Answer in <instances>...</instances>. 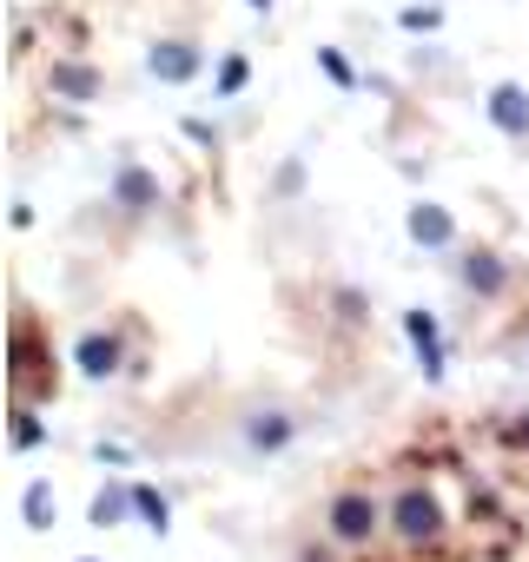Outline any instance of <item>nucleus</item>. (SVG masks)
Instances as JSON below:
<instances>
[{"instance_id": "obj_15", "label": "nucleus", "mask_w": 529, "mask_h": 562, "mask_svg": "<svg viewBox=\"0 0 529 562\" xmlns=\"http://www.w3.org/2000/svg\"><path fill=\"white\" fill-rule=\"evenodd\" d=\"M133 509L146 516V529H166V503H159V490H153V483H139V490H133Z\"/></svg>"}, {"instance_id": "obj_3", "label": "nucleus", "mask_w": 529, "mask_h": 562, "mask_svg": "<svg viewBox=\"0 0 529 562\" xmlns=\"http://www.w3.org/2000/svg\"><path fill=\"white\" fill-rule=\"evenodd\" d=\"M74 364L87 378H113L120 371V331H80L74 338Z\"/></svg>"}, {"instance_id": "obj_18", "label": "nucleus", "mask_w": 529, "mask_h": 562, "mask_svg": "<svg viewBox=\"0 0 529 562\" xmlns=\"http://www.w3.org/2000/svg\"><path fill=\"white\" fill-rule=\"evenodd\" d=\"M41 443V424H34V411H14V450H34Z\"/></svg>"}, {"instance_id": "obj_6", "label": "nucleus", "mask_w": 529, "mask_h": 562, "mask_svg": "<svg viewBox=\"0 0 529 562\" xmlns=\"http://www.w3.org/2000/svg\"><path fill=\"white\" fill-rule=\"evenodd\" d=\"M146 67H153V74H159V80H172V87H185V80H192V74H199V54H192V47H185V41H159V47H153V60H146Z\"/></svg>"}, {"instance_id": "obj_5", "label": "nucleus", "mask_w": 529, "mask_h": 562, "mask_svg": "<svg viewBox=\"0 0 529 562\" xmlns=\"http://www.w3.org/2000/svg\"><path fill=\"white\" fill-rule=\"evenodd\" d=\"M489 120H496L509 139H522V133H529V93H522V87H509V80H503V87H489Z\"/></svg>"}, {"instance_id": "obj_10", "label": "nucleus", "mask_w": 529, "mask_h": 562, "mask_svg": "<svg viewBox=\"0 0 529 562\" xmlns=\"http://www.w3.org/2000/svg\"><path fill=\"white\" fill-rule=\"evenodd\" d=\"M21 516H27V529H54V483H47V476H34V483H27Z\"/></svg>"}, {"instance_id": "obj_14", "label": "nucleus", "mask_w": 529, "mask_h": 562, "mask_svg": "<svg viewBox=\"0 0 529 562\" xmlns=\"http://www.w3.org/2000/svg\"><path fill=\"white\" fill-rule=\"evenodd\" d=\"M14 371L27 378V391H41V338H34V325L14 331Z\"/></svg>"}, {"instance_id": "obj_8", "label": "nucleus", "mask_w": 529, "mask_h": 562, "mask_svg": "<svg viewBox=\"0 0 529 562\" xmlns=\"http://www.w3.org/2000/svg\"><path fill=\"white\" fill-rule=\"evenodd\" d=\"M113 192H120L133 212H153V205H159V186H153V172H146V166H120Z\"/></svg>"}, {"instance_id": "obj_19", "label": "nucleus", "mask_w": 529, "mask_h": 562, "mask_svg": "<svg viewBox=\"0 0 529 562\" xmlns=\"http://www.w3.org/2000/svg\"><path fill=\"white\" fill-rule=\"evenodd\" d=\"M437 21H443V14H437V8H404V27H410V34H430V27H437Z\"/></svg>"}, {"instance_id": "obj_13", "label": "nucleus", "mask_w": 529, "mask_h": 562, "mask_svg": "<svg viewBox=\"0 0 529 562\" xmlns=\"http://www.w3.org/2000/svg\"><path fill=\"white\" fill-rule=\"evenodd\" d=\"M258 450H279V443H292V417L285 411H264V417H251V430H245Z\"/></svg>"}, {"instance_id": "obj_7", "label": "nucleus", "mask_w": 529, "mask_h": 562, "mask_svg": "<svg viewBox=\"0 0 529 562\" xmlns=\"http://www.w3.org/2000/svg\"><path fill=\"white\" fill-rule=\"evenodd\" d=\"M404 338L417 345V358H424V371H430V378H443V338H437V325H430V312H404Z\"/></svg>"}, {"instance_id": "obj_9", "label": "nucleus", "mask_w": 529, "mask_h": 562, "mask_svg": "<svg viewBox=\"0 0 529 562\" xmlns=\"http://www.w3.org/2000/svg\"><path fill=\"white\" fill-rule=\"evenodd\" d=\"M54 87H60L67 100H93V93H100V74H93L87 60H67V67H54Z\"/></svg>"}, {"instance_id": "obj_2", "label": "nucleus", "mask_w": 529, "mask_h": 562, "mask_svg": "<svg viewBox=\"0 0 529 562\" xmlns=\"http://www.w3.org/2000/svg\"><path fill=\"white\" fill-rule=\"evenodd\" d=\"M371 529H384V503L371 490H338L331 496V536L338 542H371Z\"/></svg>"}, {"instance_id": "obj_21", "label": "nucleus", "mask_w": 529, "mask_h": 562, "mask_svg": "<svg viewBox=\"0 0 529 562\" xmlns=\"http://www.w3.org/2000/svg\"><path fill=\"white\" fill-rule=\"evenodd\" d=\"M251 8H258V14H264V8H272V0H251Z\"/></svg>"}, {"instance_id": "obj_16", "label": "nucleus", "mask_w": 529, "mask_h": 562, "mask_svg": "<svg viewBox=\"0 0 529 562\" xmlns=\"http://www.w3.org/2000/svg\"><path fill=\"white\" fill-rule=\"evenodd\" d=\"M318 67H325V80H331V87H358V74H351V60H345L338 47H325V54H318Z\"/></svg>"}, {"instance_id": "obj_17", "label": "nucleus", "mask_w": 529, "mask_h": 562, "mask_svg": "<svg viewBox=\"0 0 529 562\" xmlns=\"http://www.w3.org/2000/svg\"><path fill=\"white\" fill-rule=\"evenodd\" d=\"M245 80H251V67H245V60H238V54H232V60H225V67H218V100H225V93H238V87H245Z\"/></svg>"}, {"instance_id": "obj_22", "label": "nucleus", "mask_w": 529, "mask_h": 562, "mask_svg": "<svg viewBox=\"0 0 529 562\" xmlns=\"http://www.w3.org/2000/svg\"><path fill=\"white\" fill-rule=\"evenodd\" d=\"M80 562H100V555H80Z\"/></svg>"}, {"instance_id": "obj_12", "label": "nucleus", "mask_w": 529, "mask_h": 562, "mask_svg": "<svg viewBox=\"0 0 529 562\" xmlns=\"http://www.w3.org/2000/svg\"><path fill=\"white\" fill-rule=\"evenodd\" d=\"M463 278H470V292H503V258L496 251H470Z\"/></svg>"}, {"instance_id": "obj_11", "label": "nucleus", "mask_w": 529, "mask_h": 562, "mask_svg": "<svg viewBox=\"0 0 529 562\" xmlns=\"http://www.w3.org/2000/svg\"><path fill=\"white\" fill-rule=\"evenodd\" d=\"M126 509H133V490H120V483H100V490H93V522H100V529L126 522Z\"/></svg>"}, {"instance_id": "obj_20", "label": "nucleus", "mask_w": 529, "mask_h": 562, "mask_svg": "<svg viewBox=\"0 0 529 562\" xmlns=\"http://www.w3.org/2000/svg\"><path fill=\"white\" fill-rule=\"evenodd\" d=\"M509 437H516V443H529V417H516V424H509Z\"/></svg>"}, {"instance_id": "obj_4", "label": "nucleus", "mask_w": 529, "mask_h": 562, "mask_svg": "<svg viewBox=\"0 0 529 562\" xmlns=\"http://www.w3.org/2000/svg\"><path fill=\"white\" fill-rule=\"evenodd\" d=\"M410 238H417L424 251H443V245L457 238V218H450L443 205H430V199H424V205H410Z\"/></svg>"}, {"instance_id": "obj_1", "label": "nucleus", "mask_w": 529, "mask_h": 562, "mask_svg": "<svg viewBox=\"0 0 529 562\" xmlns=\"http://www.w3.org/2000/svg\"><path fill=\"white\" fill-rule=\"evenodd\" d=\"M384 522L397 529L404 549H437L443 529H450V516H443V503H437L430 483H397V490L384 496Z\"/></svg>"}]
</instances>
